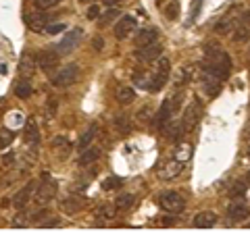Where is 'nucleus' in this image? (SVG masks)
<instances>
[{"instance_id":"obj_1","label":"nucleus","mask_w":250,"mask_h":237,"mask_svg":"<svg viewBox=\"0 0 250 237\" xmlns=\"http://www.w3.org/2000/svg\"><path fill=\"white\" fill-rule=\"evenodd\" d=\"M205 59L208 65H205V69H208L210 73H215L217 77H228L231 71V59L228 52H223L217 46H207L205 48Z\"/></svg>"},{"instance_id":"obj_2","label":"nucleus","mask_w":250,"mask_h":237,"mask_svg":"<svg viewBox=\"0 0 250 237\" xmlns=\"http://www.w3.org/2000/svg\"><path fill=\"white\" fill-rule=\"evenodd\" d=\"M169 73H171V62H169L167 59H161V60H159V67L154 69V73H152V77H150L148 90H150V92L163 90V85H165L167 79H169Z\"/></svg>"},{"instance_id":"obj_3","label":"nucleus","mask_w":250,"mask_h":237,"mask_svg":"<svg viewBox=\"0 0 250 237\" xmlns=\"http://www.w3.org/2000/svg\"><path fill=\"white\" fill-rule=\"evenodd\" d=\"M182 98H184V94L177 92V94H171L169 98L163 100V104L159 108V125H161V127L169 121L171 115H175V110L179 108V104H182Z\"/></svg>"},{"instance_id":"obj_4","label":"nucleus","mask_w":250,"mask_h":237,"mask_svg":"<svg viewBox=\"0 0 250 237\" xmlns=\"http://www.w3.org/2000/svg\"><path fill=\"white\" fill-rule=\"evenodd\" d=\"M159 204H161L163 210L171 212V215H179V212L184 210V206H186L184 198L179 196V194H175V192H165V194L159 198Z\"/></svg>"},{"instance_id":"obj_5","label":"nucleus","mask_w":250,"mask_h":237,"mask_svg":"<svg viewBox=\"0 0 250 237\" xmlns=\"http://www.w3.org/2000/svg\"><path fill=\"white\" fill-rule=\"evenodd\" d=\"M75 79H77V65H65L54 75L52 83L57 85V88H69L71 83H75Z\"/></svg>"},{"instance_id":"obj_6","label":"nucleus","mask_w":250,"mask_h":237,"mask_svg":"<svg viewBox=\"0 0 250 237\" xmlns=\"http://www.w3.org/2000/svg\"><path fill=\"white\" fill-rule=\"evenodd\" d=\"M59 192V183L54 179L50 177H46L40 185H38V192H36V200L40 202V204H46V202H50L54 196H57Z\"/></svg>"},{"instance_id":"obj_7","label":"nucleus","mask_w":250,"mask_h":237,"mask_svg":"<svg viewBox=\"0 0 250 237\" xmlns=\"http://www.w3.org/2000/svg\"><path fill=\"white\" fill-rule=\"evenodd\" d=\"M82 36H83V31H82L80 27H75L73 31H69V34L61 40V44L57 46V52H59V54H69V52H73L75 46L82 42Z\"/></svg>"},{"instance_id":"obj_8","label":"nucleus","mask_w":250,"mask_h":237,"mask_svg":"<svg viewBox=\"0 0 250 237\" xmlns=\"http://www.w3.org/2000/svg\"><path fill=\"white\" fill-rule=\"evenodd\" d=\"M200 115H202V104H200L198 100H194L192 104H190V106H188V108L184 110V118H182V127H184V131L192 129L194 125L198 123Z\"/></svg>"},{"instance_id":"obj_9","label":"nucleus","mask_w":250,"mask_h":237,"mask_svg":"<svg viewBox=\"0 0 250 237\" xmlns=\"http://www.w3.org/2000/svg\"><path fill=\"white\" fill-rule=\"evenodd\" d=\"M161 52H163V46L161 44H146V46H138V50H136V59L138 60H142V62H152L161 57Z\"/></svg>"},{"instance_id":"obj_10","label":"nucleus","mask_w":250,"mask_h":237,"mask_svg":"<svg viewBox=\"0 0 250 237\" xmlns=\"http://www.w3.org/2000/svg\"><path fill=\"white\" fill-rule=\"evenodd\" d=\"M233 31H236V34H233V42H246V40L250 38V11L240 15Z\"/></svg>"},{"instance_id":"obj_11","label":"nucleus","mask_w":250,"mask_h":237,"mask_svg":"<svg viewBox=\"0 0 250 237\" xmlns=\"http://www.w3.org/2000/svg\"><path fill=\"white\" fill-rule=\"evenodd\" d=\"M202 88H205L208 96H217L221 92V77L210 73L208 69H202Z\"/></svg>"},{"instance_id":"obj_12","label":"nucleus","mask_w":250,"mask_h":237,"mask_svg":"<svg viewBox=\"0 0 250 237\" xmlns=\"http://www.w3.org/2000/svg\"><path fill=\"white\" fill-rule=\"evenodd\" d=\"M59 57H61V54L57 52V50H42L40 54H38V67H40L42 71H52L54 67H57L59 65Z\"/></svg>"},{"instance_id":"obj_13","label":"nucleus","mask_w":250,"mask_h":237,"mask_svg":"<svg viewBox=\"0 0 250 237\" xmlns=\"http://www.w3.org/2000/svg\"><path fill=\"white\" fill-rule=\"evenodd\" d=\"M34 189H36V183L34 181H29V183L23 187V189H19L17 194H15V198H13V206L15 208H23L25 204L34 198Z\"/></svg>"},{"instance_id":"obj_14","label":"nucleus","mask_w":250,"mask_h":237,"mask_svg":"<svg viewBox=\"0 0 250 237\" xmlns=\"http://www.w3.org/2000/svg\"><path fill=\"white\" fill-rule=\"evenodd\" d=\"M23 139H25V144H29L31 148H38V144H40V131H38V123L34 121V118H29L27 121Z\"/></svg>"},{"instance_id":"obj_15","label":"nucleus","mask_w":250,"mask_h":237,"mask_svg":"<svg viewBox=\"0 0 250 237\" xmlns=\"http://www.w3.org/2000/svg\"><path fill=\"white\" fill-rule=\"evenodd\" d=\"M134 29H136V19L134 17H123L115 25V36L119 38V40H123V38H127Z\"/></svg>"},{"instance_id":"obj_16","label":"nucleus","mask_w":250,"mask_h":237,"mask_svg":"<svg viewBox=\"0 0 250 237\" xmlns=\"http://www.w3.org/2000/svg\"><path fill=\"white\" fill-rule=\"evenodd\" d=\"M228 215H229V218L233 220V223H242V220L248 218L250 210H248V206L244 202H233L229 206V210H228Z\"/></svg>"},{"instance_id":"obj_17","label":"nucleus","mask_w":250,"mask_h":237,"mask_svg":"<svg viewBox=\"0 0 250 237\" xmlns=\"http://www.w3.org/2000/svg\"><path fill=\"white\" fill-rule=\"evenodd\" d=\"M48 19H50V15H44V13H29V15H25L27 25L34 31H42L46 25H48Z\"/></svg>"},{"instance_id":"obj_18","label":"nucleus","mask_w":250,"mask_h":237,"mask_svg":"<svg viewBox=\"0 0 250 237\" xmlns=\"http://www.w3.org/2000/svg\"><path fill=\"white\" fill-rule=\"evenodd\" d=\"M217 223V215L210 210H205V212H198L196 217H194V225H196L198 229H210L215 227Z\"/></svg>"},{"instance_id":"obj_19","label":"nucleus","mask_w":250,"mask_h":237,"mask_svg":"<svg viewBox=\"0 0 250 237\" xmlns=\"http://www.w3.org/2000/svg\"><path fill=\"white\" fill-rule=\"evenodd\" d=\"M236 21H238V17H236V15H233V11H231L229 15H225V17L217 23L215 31H217V34H221V36L229 34V31H233V27H236Z\"/></svg>"},{"instance_id":"obj_20","label":"nucleus","mask_w":250,"mask_h":237,"mask_svg":"<svg viewBox=\"0 0 250 237\" xmlns=\"http://www.w3.org/2000/svg\"><path fill=\"white\" fill-rule=\"evenodd\" d=\"M50 146L54 148V152H57L61 158H67L69 154H71V148H73V146H71V141H69L67 138H62V136L54 138Z\"/></svg>"},{"instance_id":"obj_21","label":"nucleus","mask_w":250,"mask_h":237,"mask_svg":"<svg viewBox=\"0 0 250 237\" xmlns=\"http://www.w3.org/2000/svg\"><path fill=\"white\" fill-rule=\"evenodd\" d=\"M36 65H38L36 59L31 57L29 52H25L21 57V60H19V73L25 75V77H31V75H34V71H36Z\"/></svg>"},{"instance_id":"obj_22","label":"nucleus","mask_w":250,"mask_h":237,"mask_svg":"<svg viewBox=\"0 0 250 237\" xmlns=\"http://www.w3.org/2000/svg\"><path fill=\"white\" fill-rule=\"evenodd\" d=\"M98 158H100V148H94V146H88V148H85V150H83V154L80 156V160H77V162H80V164H82V167H88V164H92V162H96V160H98Z\"/></svg>"},{"instance_id":"obj_23","label":"nucleus","mask_w":250,"mask_h":237,"mask_svg":"<svg viewBox=\"0 0 250 237\" xmlns=\"http://www.w3.org/2000/svg\"><path fill=\"white\" fill-rule=\"evenodd\" d=\"M182 169H184L182 160H173V162H167V164H165V169L161 171V177H163V179H173V177H177L179 173H182Z\"/></svg>"},{"instance_id":"obj_24","label":"nucleus","mask_w":250,"mask_h":237,"mask_svg":"<svg viewBox=\"0 0 250 237\" xmlns=\"http://www.w3.org/2000/svg\"><path fill=\"white\" fill-rule=\"evenodd\" d=\"M192 77H194V69L192 67H179L177 73H175V85L182 88V85L192 81Z\"/></svg>"},{"instance_id":"obj_25","label":"nucleus","mask_w":250,"mask_h":237,"mask_svg":"<svg viewBox=\"0 0 250 237\" xmlns=\"http://www.w3.org/2000/svg\"><path fill=\"white\" fill-rule=\"evenodd\" d=\"M96 131H98V127H96V125H92V127H88V129H85V131L82 133L80 141H77V148H80V150H85L88 146H92L94 138H96Z\"/></svg>"},{"instance_id":"obj_26","label":"nucleus","mask_w":250,"mask_h":237,"mask_svg":"<svg viewBox=\"0 0 250 237\" xmlns=\"http://www.w3.org/2000/svg\"><path fill=\"white\" fill-rule=\"evenodd\" d=\"M156 38H159V31L156 29H142L136 38V44L138 46H146V44H152L156 42Z\"/></svg>"},{"instance_id":"obj_27","label":"nucleus","mask_w":250,"mask_h":237,"mask_svg":"<svg viewBox=\"0 0 250 237\" xmlns=\"http://www.w3.org/2000/svg\"><path fill=\"white\" fill-rule=\"evenodd\" d=\"M117 100L121 102V104H129V102H134V98H136V94H134V90L131 88H127V85H121V88H117Z\"/></svg>"},{"instance_id":"obj_28","label":"nucleus","mask_w":250,"mask_h":237,"mask_svg":"<svg viewBox=\"0 0 250 237\" xmlns=\"http://www.w3.org/2000/svg\"><path fill=\"white\" fill-rule=\"evenodd\" d=\"M163 129H165V136H167L169 139H177V138L184 133V127H182V125H173V123H169V121L163 125Z\"/></svg>"},{"instance_id":"obj_29","label":"nucleus","mask_w":250,"mask_h":237,"mask_svg":"<svg viewBox=\"0 0 250 237\" xmlns=\"http://www.w3.org/2000/svg\"><path fill=\"white\" fill-rule=\"evenodd\" d=\"M134 194H123V196H119L117 198V202H115V206L119 208V210H127V208H131V204H134Z\"/></svg>"},{"instance_id":"obj_30","label":"nucleus","mask_w":250,"mask_h":237,"mask_svg":"<svg viewBox=\"0 0 250 237\" xmlns=\"http://www.w3.org/2000/svg\"><path fill=\"white\" fill-rule=\"evenodd\" d=\"M15 96L17 98H29L31 96V85H29V81H19L17 83V88H15Z\"/></svg>"},{"instance_id":"obj_31","label":"nucleus","mask_w":250,"mask_h":237,"mask_svg":"<svg viewBox=\"0 0 250 237\" xmlns=\"http://www.w3.org/2000/svg\"><path fill=\"white\" fill-rule=\"evenodd\" d=\"M96 215H98V218H103V220H111L115 217V206L113 204H103V206L96 210Z\"/></svg>"},{"instance_id":"obj_32","label":"nucleus","mask_w":250,"mask_h":237,"mask_svg":"<svg viewBox=\"0 0 250 237\" xmlns=\"http://www.w3.org/2000/svg\"><path fill=\"white\" fill-rule=\"evenodd\" d=\"M13 139H15V133L11 129H0V150L9 148L13 144Z\"/></svg>"},{"instance_id":"obj_33","label":"nucleus","mask_w":250,"mask_h":237,"mask_svg":"<svg viewBox=\"0 0 250 237\" xmlns=\"http://www.w3.org/2000/svg\"><path fill=\"white\" fill-rule=\"evenodd\" d=\"M13 225H15V227H27V225H29L27 212H19V215H15V218H13Z\"/></svg>"},{"instance_id":"obj_34","label":"nucleus","mask_w":250,"mask_h":237,"mask_svg":"<svg viewBox=\"0 0 250 237\" xmlns=\"http://www.w3.org/2000/svg\"><path fill=\"white\" fill-rule=\"evenodd\" d=\"M177 13H179V4L173 0V2L165 9V15H167V19H177Z\"/></svg>"},{"instance_id":"obj_35","label":"nucleus","mask_w":250,"mask_h":237,"mask_svg":"<svg viewBox=\"0 0 250 237\" xmlns=\"http://www.w3.org/2000/svg\"><path fill=\"white\" fill-rule=\"evenodd\" d=\"M121 185V179L119 177H106L103 181V187L104 189H115V187H119Z\"/></svg>"},{"instance_id":"obj_36","label":"nucleus","mask_w":250,"mask_h":237,"mask_svg":"<svg viewBox=\"0 0 250 237\" xmlns=\"http://www.w3.org/2000/svg\"><path fill=\"white\" fill-rule=\"evenodd\" d=\"M59 2H61V0H34V4H36L40 11H44V9H50V6L59 4Z\"/></svg>"},{"instance_id":"obj_37","label":"nucleus","mask_w":250,"mask_h":237,"mask_svg":"<svg viewBox=\"0 0 250 237\" xmlns=\"http://www.w3.org/2000/svg\"><path fill=\"white\" fill-rule=\"evenodd\" d=\"M54 115H57V102L48 100V104H46V118H52Z\"/></svg>"},{"instance_id":"obj_38","label":"nucleus","mask_w":250,"mask_h":237,"mask_svg":"<svg viewBox=\"0 0 250 237\" xmlns=\"http://www.w3.org/2000/svg\"><path fill=\"white\" fill-rule=\"evenodd\" d=\"M65 27H67L65 23H59V25H46L44 31H46V34H59V31H62Z\"/></svg>"},{"instance_id":"obj_39","label":"nucleus","mask_w":250,"mask_h":237,"mask_svg":"<svg viewBox=\"0 0 250 237\" xmlns=\"http://www.w3.org/2000/svg\"><path fill=\"white\" fill-rule=\"evenodd\" d=\"M98 15H100V9H98L96 4H92L90 9H88V19H90V21H92V19H98Z\"/></svg>"},{"instance_id":"obj_40","label":"nucleus","mask_w":250,"mask_h":237,"mask_svg":"<svg viewBox=\"0 0 250 237\" xmlns=\"http://www.w3.org/2000/svg\"><path fill=\"white\" fill-rule=\"evenodd\" d=\"M117 15H119V11H115V9H111V11H106L104 13V17H103V23H108V21H113Z\"/></svg>"},{"instance_id":"obj_41","label":"nucleus","mask_w":250,"mask_h":237,"mask_svg":"<svg viewBox=\"0 0 250 237\" xmlns=\"http://www.w3.org/2000/svg\"><path fill=\"white\" fill-rule=\"evenodd\" d=\"M200 4H202V0H196V4H194V11H192V17H190V21L196 19V15H198V11H200Z\"/></svg>"},{"instance_id":"obj_42","label":"nucleus","mask_w":250,"mask_h":237,"mask_svg":"<svg viewBox=\"0 0 250 237\" xmlns=\"http://www.w3.org/2000/svg\"><path fill=\"white\" fill-rule=\"evenodd\" d=\"M106 2H117V0H106Z\"/></svg>"},{"instance_id":"obj_43","label":"nucleus","mask_w":250,"mask_h":237,"mask_svg":"<svg viewBox=\"0 0 250 237\" xmlns=\"http://www.w3.org/2000/svg\"><path fill=\"white\" fill-rule=\"evenodd\" d=\"M82 2H88V0H82Z\"/></svg>"}]
</instances>
